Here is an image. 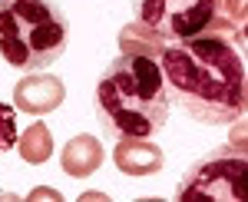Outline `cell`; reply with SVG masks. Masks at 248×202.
Wrapping results in <instances>:
<instances>
[{
    "label": "cell",
    "mask_w": 248,
    "mask_h": 202,
    "mask_svg": "<svg viewBox=\"0 0 248 202\" xmlns=\"http://www.w3.org/2000/svg\"><path fill=\"white\" fill-rule=\"evenodd\" d=\"M17 146H20V156L30 166H40L53 156V133L43 123H33V126H27V133L17 136Z\"/></svg>",
    "instance_id": "9c48e42d"
},
{
    "label": "cell",
    "mask_w": 248,
    "mask_h": 202,
    "mask_svg": "<svg viewBox=\"0 0 248 202\" xmlns=\"http://www.w3.org/2000/svg\"><path fill=\"white\" fill-rule=\"evenodd\" d=\"M60 166H63V172L73 176V179L93 176L96 169L103 166V146H99V139H96V136H73V139L63 146V152H60Z\"/></svg>",
    "instance_id": "ba28073f"
},
{
    "label": "cell",
    "mask_w": 248,
    "mask_h": 202,
    "mask_svg": "<svg viewBox=\"0 0 248 202\" xmlns=\"http://www.w3.org/2000/svg\"><path fill=\"white\" fill-rule=\"evenodd\" d=\"M222 17L229 20L232 27L245 30V0H222Z\"/></svg>",
    "instance_id": "7c38bea8"
},
{
    "label": "cell",
    "mask_w": 248,
    "mask_h": 202,
    "mask_svg": "<svg viewBox=\"0 0 248 202\" xmlns=\"http://www.w3.org/2000/svg\"><path fill=\"white\" fill-rule=\"evenodd\" d=\"M66 100V86L60 76L50 73H27L14 86V106L30 116H43V113H53Z\"/></svg>",
    "instance_id": "8992f818"
},
{
    "label": "cell",
    "mask_w": 248,
    "mask_h": 202,
    "mask_svg": "<svg viewBox=\"0 0 248 202\" xmlns=\"http://www.w3.org/2000/svg\"><path fill=\"white\" fill-rule=\"evenodd\" d=\"M248 149L218 146L202 156L182 176L175 199L179 202H245L248 199Z\"/></svg>",
    "instance_id": "5b68a950"
},
{
    "label": "cell",
    "mask_w": 248,
    "mask_h": 202,
    "mask_svg": "<svg viewBox=\"0 0 248 202\" xmlns=\"http://www.w3.org/2000/svg\"><path fill=\"white\" fill-rule=\"evenodd\" d=\"M245 34L205 30L199 37L159 47V70L172 106L205 126H229L248 106Z\"/></svg>",
    "instance_id": "6da1fadb"
},
{
    "label": "cell",
    "mask_w": 248,
    "mask_h": 202,
    "mask_svg": "<svg viewBox=\"0 0 248 202\" xmlns=\"http://www.w3.org/2000/svg\"><path fill=\"white\" fill-rule=\"evenodd\" d=\"M17 116H14V106H7L3 100H0V156L7 152V149L17 143Z\"/></svg>",
    "instance_id": "8fae6325"
},
{
    "label": "cell",
    "mask_w": 248,
    "mask_h": 202,
    "mask_svg": "<svg viewBox=\"0 0 248 202\" xmlns=\"http://www.w3.org/2000/svg\"><path fill=\"white\" fill-rule=\"evenodd\" d=\"M113 163L119 166V172L126 176H153L162 169L166 156L162 149L149 143V139H116L113 146Z\"/></svg>",
    "instance_id": "52a82bcc"
},
{
    "label": "cell",
    "mask_w": 248,
    "mask_h": 202,
    "mask_svg": "<svg viewBox=\"0 0 248 202\" xmlns=\"http://www.w3.org/2000/svg\"><path fill=\"white\" fill-rule=\"evenodd\" d=\"M159 47H162V40L155 37L153 30H146L142 23H126L123 27V34H119V53H142V56H159Z\"/></svg>",
    "instance_id": "30bf717a"
},
{
    "label": "cell",
    "mask_w": 248,
    "mask_h": 202,
    "mask_svg": "<svg viewBox=\"0 0 248 202\" xmlns=\"http://www.w3.org/2000/svg\"><path fill=\"white\" fill-rule=\"evenodd\" d=\"M133 20L153 30L162 43L199 37L205 30L245 34L222 17V0H133Z\"/></svg>",
    "instance_id": "277c9868"
},
{
    "label": "cell",
    "mask_w": 248,
    "mask_h": 202,
    "mask_svg": "<svg viewBox=\"0 0 248 202\" xmlns=\"http://www.w3.org/2000/svg\"><path fill=\"white\" fill-rule=\"evenodd\" d=\"M96 123L106 139H149L169 123L172 100L159 60L119 53L96 83Z\"/></svg>",
    "instance_id": "7a4b0ae2"
},
{
    "label": "cell",
    "mask_w": 248,
    "mask_h": 202,
    "mask_svg": "<svg viewBox=\"0 0 248 202\" xmlns=\"http://www.w3.org/2000/svg\"><path fill=\"white\" fill-rule=\"evenodd\" d=\"M70 20L57 0H0V56L23 73L53 67L66 53Z\"/></svg>",
    "instance_id": "3957f363"
}]
</instances>
